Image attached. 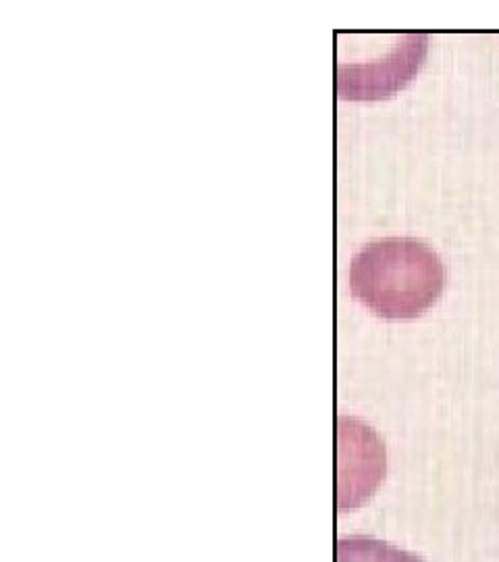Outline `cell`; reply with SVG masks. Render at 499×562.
<instances>
[{
  "label": "cell",
  "mask_w": 499,
  "mask_h": 562,
  "mask_svg": "<svg viewBox=\"0 0 499 562\" xmlns=\"http://www.w3.org/2000/svg\"><path fill=\"white\" fill-rule=\"evenodd\" d=\"M440 255L415 238H385L364 246L350 267L352 294L385 319H415L443 292Z\"/></svg>",
  "instance_id": "cell-1"
},
{
  "label": "cell",
  "mask_w": 499,
  "mask_h": 562,
  "mask_svg": "<svg viewBox=\"0 0 499 562\" xmlns=\"http://www.w3.org/2000/svg\"><path fill=\"white\" fill-rule=\"evenodd\" d=\"M338 562H424L412 552L373 538H350L338 543Z\"/></svg>",
  "instance_id": "cell-3"
},
{
  "label": "cell",
  "mask_w": 499,
  "mask_h": 562,
  "mask_svg": "<svg viewBox=\"0 0 499 562\" xmlns=\"http://www.w3.org/2000/svg\"><path fill=\"white\" fill-rule=\"evenodd\" d=\"M424 34L398 36L394 48L383 59L354 65L350 69L340 67V90L345 99H381L396 92L419 71L427 55Z\"/></svg>",
  "instance_id": "cell-2"
}]
</instances>
